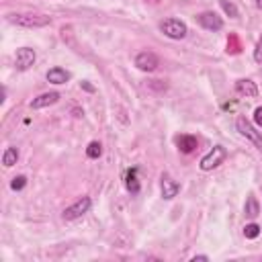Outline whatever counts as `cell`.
Wrapping results in <instances>:
<instances>
[{"mask_svg":"<svg viewBox=\"0 0 262 262\" xmlns=\"http://www.w3.org/2000/svg\"><path fill=\"white\" fill-rule=\"evenodd\" d=\"M10 23L27 29H41L51 25V16L47 14H10Z\"/></svg>","mask_w":262,"mask_h":262,"instance_id":"6da1fadb","label":"cell"},{"mask_svg":"<svg viewBox=\"0 0 262 262\" xmlns=\"http://www.w3.org/2000/svg\"><path fill=\"white\" fill-rule=\"evenodd\" d=\"M235 129L239 131L242 137H246L248 141H252V143L256 145V149L262 151V133H260L246 117H237V119H235Z\"/></svg>","mask_w":262,"mask_h":262,"instance_id":"7a4b0ae2","label":"cell"},{"mask_svg":"<svg viewBox=\"0 0 262 262\" xmlns=\"http://www.w3.org/2000/svg\"><path fill=\"white\" fill-rule=\"evenodd\" d=\"M160 31H162L166 37H170V39H184L186 33H188V27H186L184 20L172 16V18H164V20L160 23Z\"/></svg>","mask_w":262,"mask_h":262,"instance_id":"3957f363","label":"cell"},{"mask_svg":"<svg viewBox=\"0 0 262 262\" xmlns=\"http://www.w3.org/2000/svg\"><path fill=\"white\" fill-rule=\"evenodd\" d=\"M225 158H227V149H225L223 145H215L209 154H205V156L201 158L199 166H201V170L209 172V170H215L219 164H223V162H225Z\"/></svg>","mask_w":262,"mask_h":262,"instance_id":"277c9868","label":"cell"},{"mask_svg":"<svg viewBox=\"0 0 262 262\" xmlns=\"http://www.w3.org/2000/svg\"><path fill=\"white\" fill-rule=\"evenodd\" d=\"M90 207H92V201H90L88 196H80L74 205H70V207H66V209H63V219L74 221V219H78V217L86 215V213L90 211Z\"/></svg>","mask_w":262,"mask_h":262,"instance_id":"5b68a950","label":"cell"},{"mask_svg":"<svg viewBox=\"0 0 262 262\" xmlns=\"http://www.w3.org/2000/svg\"><path fill=\"white\" fill-rule=\"evenodd\" d=\"M35 59H37V53H35V49H31V47H18L16 53H14V66H16V70H20V72L33 68Z\"/></svg>","mask_w":262,"mask_h":262,"instance_id":"8992f818","label":"cell"},{"mask_svg":"<svg viewBox=\"0 0 262 262\" xmlns=\"http://www.w3.org/2000/svg\"><path fill=\"white\" fill-rule=\"evenodd\" d=\"M194 18H196V23H199L203 29H207V31H221V29H223L221 16H219L217 12H213V10H205V12L196 14Z\"/></svg>","mask_w":262,"mask_h":262,"instance_id":"52a82bcc","label":"cell"},{"mask_svg":"<svg viewBox=\"0 0 262 262\" xmlns=\"http://www.w3.org/2000/svg\"><path fill=\"white\" fill-rule=\"evenodd\" d=\"M160 66V59L154 51H141L135 55V68L141 72H154Z\"/></svg>","mask_w":262,"mask_h":262,"instance_id":"ba28073f","label":"cell"},{"mask_svg":"<svg viewBox=\"0 0 262 262\" xmlns=\"http://www.w3.org/2000/svg\"><path fill=\"white\" fill-rule=\"evenodd\" d=\"M160 186H162V196H164L166 201H172V199L180 192V184H178L170 174H166V172L162 174V184H160Z\"/></svg>","mask_w":262,"mask_h":262,"instance_id":"9c48e42d","label":"cell"},{"mask_svg":"<svg viewBox=\"0 0 262 262\" xmlns=\"http://www.w3.org/2000/svg\"><path fill=\"white\" fill-rule=\"evenodd\" d=\"M235 92L239 96H246V98H256L258 96V86H256V82H252L248 78H242V80L235 82Z\"/></svg>","mask_w":262,"mask_h":262,"instance_id":"30bf717a","label":"cell"},{"mask_svg":"<svg viewBox=\"0 0 262 262\" xmlns=\"http://www.w3.org/2000/svg\"><path fill=\"white\" fill-rule=\"evenodd\" d=\"M59 100V92H43V94H39L37 98H33L31 100V108H45V106H51V104H55Z\"/></svg>","mask_w":262,"mask_h":262,"instance_id":"8fae6325","label":"cell"},{"mask_svg":"<svg viewBox=\"0 0 262 262\" xmlns=\"http://www.w3.org/2000/svg\"><path fill=\"white\" fill-rule=\"evenodd\" d=\"M176 147L182 151V154H192L196 147H199V139L194 135H178L176 137Z\"/></svg>","mask_w":262,"mask_h":262,"instance_id":"7c38bea8","label":"cell"},{"mask_svg":"<svg viewBox=\"0 0 262 262\" xmlns=\"http://www.w3.org/2000/svg\"><path fill=\"white\" fill-rule=\"evenodd\" d=\"M45 78H47V82H51V84H66V82L70 80V72L63 70V68H51V70H47Z\"/></svg>","mask_w":262,"mask_h":262,"instance_id":"4fadbf2b","label":"cell"},{"mask_svg":"<svg viewBox=\"0 0 262 262\" xmlns=\"http://www.w3.org/2000/svg\"><path fill=\"white\" fill-rule=\"evenodd\" d=\"M125 186H127V190L133 192V194L139 192L141 184H139V180H137V168H131V170L125 172Z\"/></svg>","mask_w":262,"mask_h":262,"instance_id":"5bb4252c","label":"cell"},{"mask_svg":"<svg viewBox=\"0 0 262 262\" xmlns=\"http://www.w3.org/2000/svg\"><path fill=\"white\" fill-rule=\"evenodd\" d=\"M16 160H18V149H16V147H6L4 154H2V164H4V168L14 166Z\"/></svg>","mask_w":262,"mask_h":262,"instance_id":"9a60e30c","label":"cell"},{"mask_svg":"<svg viewBox=\"0 0 262 262\" xmlns=\"http://www.w3.org/2000/svg\"><path fill=\"white\" fill-rule=\"evenodd\" d=\"M244 213L248 215V217H256L258 213H260V205H258V201H256V196H248L246 199V207H244Z\"/></svg>","mask_w":262,"mask_h":262,"instance_id":"2e32d148","label":"cell"},{"mask_svg":"<svg viewBox=\"0 0 262 262\" xmlns=\"http://www.w3.org/2000/svg\"><path fill=\"white\" fill-rule=\"evenodd\" d=\"M100 154H102L100 141H90L88 147H86V156H88L90 160H96V158H100Z\"/></svg>","mask_w":262,"mask_h":262,"instance_id":"e0dca14e","label":"cell"},{"mask_svg":"<svg viewBox=\"0 0 262 262\" xmlns=\"http://www.w3.org/2000/svg\"><path fill=\"white\" fill-rule=\"evenodd\" d=\"M244 235H246L248 239L258 237V235H260V225H258V223H248V225L244 227Z\"/></svg>","mask_w":262,"mask_h":262,"instance_id":"ac0fdd59","label":"cell"},{"mask_svg":"<svg viewBox=\"0 0 262 262\" xmlns=\"http://www.w3.org/2000/svg\"><path fill=\"white\" fill-rule=\"evenodd\" d=\"M219 4H221V8H223V12H225V14H229L231 18H237V16H239V12H237L235 4H231V2H227V0H219Z\"/></svg>","mask_w":262,"mask_h":262,"instance_id":"d6986e66","label":"cell"},{"mask_svg":"<svg viewBox=\"0 0 262 262\" xmlns=\"http://www.w3.org/2000/svg\"><path fill=\"white\" fill-rule=\"evenodd\" d=\"M25 184H27V178H25V176H14L12 182H10V188H12V190H23Z\"/></svg>","mask_w":262,"mask_h":262,"instance_id":"ffe728a7","label":"cell"},{"mask_svg":"<svg viewBox=\"0 0 262 262\" xmlns=\"http://www.w3.org/2000/svg\"><path fill=\"white\" fill-rule=\"evenodd\" d=\"M254 61L256 63H262V37L258 39V43L254 47Z\"/></svg>","mask_w":262,"mask_h":262,"instance_id":"44dd1931","label":"cell"},{"mask_svg":"<svg viewBox=\"0 0 262 262\" xmlns=\"http://www.w3.org/2000/svg\"><path fill=\"white\" fill-rule=\"evenodd\" d=\"M254 123H256L258 129H262V106H256V111H254Z\"/></svg>","mask_w":262,"mask_h":262,"instance_id":"7402d4cb","label":"cell"},{"mask_svg":"<svg viewBox=\"0 0 262 262\" xmlns=\"http://www.w3.org/2000/svg\"><path fill=\"white\" fill-rule=\"evenodd\" d=\"M190 260H192V262H196V260H209V256H192Z\"/></svg>","mask_w":262,"mask_h":262,"instance_id":"603a6c76","label":"cell"},{"mask_svg":"<svg viewBox=\"0 0 262 262\" xmlns=\"http://www.w3.org/2000/svg\"><path fill=\"white\" fill-rule=\"evenodd\" d=\"M254 2H256V6H258V8H262V0H254Z\"/></svg>","mask_w":262,"mask_h":262,"instance_id":"cb8c5ba5","label":"cell"},{"mask_svg":"<svg viewBox=\"0 0 262 262\" xmlns=\"http://www.w3.org/2000/svg\"><path fill=\"white\" fill-rule=\"evenodd\" d=\"M149 2H154V4H158V2H160V0H149Z\"/></svg>","mask_w":262,"mask_h":262,"instance_id":"d4e9b609","label":"cell"}]
</instances>
